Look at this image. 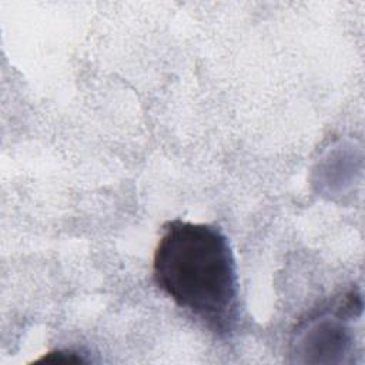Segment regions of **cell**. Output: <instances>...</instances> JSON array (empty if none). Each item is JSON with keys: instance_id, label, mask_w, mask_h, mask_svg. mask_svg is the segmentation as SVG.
<instances>
[{"instance_id": "obj_1", "label": "cell", "mask_w": 365, "mask_h": 365, "mask_svg": "<svg viewBox=\"0 0 365 365\" xmlns=\"http://www.w3.org/2000/svg\"><path fill=\"white\" fill-rule=\"evenodd\" d=\"M154 284L217 336L238 321V275L227 237L210 224L180 218L163 225L153 255Z\"/></svg>"}]
</instances>
